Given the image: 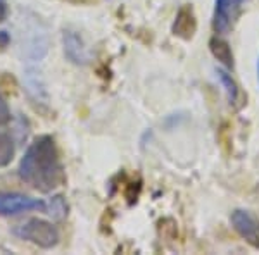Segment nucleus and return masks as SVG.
Segmentation results:
<instances>
[{"label":"nucleus","instance_id":"1","mask_svg":"<svg viewBox=\"0 0 259 255\" xmlns=\"http://www.w3.org/2000/svg\"><path fill=\"white\" fill-rule=\"evenodd\" d=\"M18 174L26 185L41 193H50L64 185L66 174L56 140L49 135L36 136L21 159Z\"/></svg>","mask_w":259,"mask_h":255},{"label":"nucleus","instance_id":"2","mask_svg":"<svg viewBox=\"0 0 259 255\" xmlns=\"http://www.w3.org/2000/svg\"><path fill=\"white\" fill-rule=\"evenodd\" d=\"M16 236H19L21 240H26L30 243L40 246V248H52L59 243V231L52 223L44 219H38V217H31L26 223L19 224L14 228Z\"/></svg>","mask_w":259,"mask_h":255},{"label":"nucleus","instance_id":"3","mask_svg":"<svg viewBox=\"0 0 259 255\" xmlns=\"http://www.w3.org/2000/svg\"><path fill=\"white\" fill-rule=\"evenodd\" d=\"M245 0H216L212 14V30L216 35H225L232 31L237 19L240 18Z\"/></svg>","mask_w":259,"mask_h":255},{"label":"nucleus","instance_id":"4","mask_svg":"<svg viewBox=\"0 0 259 255\" xmlns=\"http://www.w3.org/2000/svg\"><path fill=\"white\" fill-rule=\"evenodd\" d=\"M47 202L23 193H0V216H18L30 211L45 212Z\"/></svg>","mask_w":259,"mask_h":255},{"label":"nucleus","instance_id":"5","mask_svg":"<svg viewBox=\"0 0 259 255\" xmlns=\"http://www.w3.org/2000/svg\"><path fill=\"white\" fill-rule=\"evenodd\" d=\"M232 226L249 245L259 248V221L247 211H235L230 217Z\"/></svg>","mask_w":259,"mask_h":255},{"label":"nucleus","instance_id":"6","mask_svg":"<svg viewBox=\"0 0 259 255\" xmlns=\"http://www.w3.org/2000/svg\"><path fill=\"white\" fill-rule=\"evenodd\" d=\"M197 31V19H195L194 9L189 4L182 6L177 12V18L173 23V35L182 40H190Z\"/></svg>","mask_w":259,"mask_h":255},{"label":"nucleus","instance_id":"7","mask_svg":"<svg viewBox=\"0 0 259 255\" xmlns=\"http://www.w3.org/2000/svg\"><path fill=\"white\" fill-rule=\"evenodd\" d=\"M64 54L74 64H87L89 62V52L83 43L81 36L74 31H64Z\"/></svg>","mask_w":259,"mask_h":255},{"label":"nucleus","instance_id":"8","mask_svg":"<svg viewBox=\"0 0 259 255\" xmlns=\"http://www.w3.org/2000/svg\"><path fill=\"white\" fill-rule=\"evenodd\" d=\"M209 47H211L212 56H214L221 64H225L227 68H233V54H232V48H230V45L227 41L216 35L211 38Z\"/></svg>","mask_w":259,"mask_h":255},{"label":"nucleus","instance_id":"9","mask_svg":"<svg viewBox=\"0 0 259 255\" xmlns=\"http://www.w3.org/2000/svg\"><path fill=\"white\" fill-rule=\"evenodd\" d=\"M14 157V141L12 136L6 131H0V167H6L11 164Z\"/></svg>","mask_w":259,"mask_h":255},{"label":"nucleus","instance_id":"10","mask_svg":"<svg viewBox=\"0 0 259 255\" xmlns=\"http://www.w3.org/2000/svg\"><path fill=\"white\" fill-rule=\"evenodd\" d=\"M45 214H49L50 217H54V219H64V217L68 216V203H66L64 196H61V195L52 196L47 202Z\"/></svg>","mask_w":259,"mask_h":255},{"label":"nucleus","instance_id":"11","mask_svg":"<svg viewBox=\"0 0 259 255\" xmlns=\"http://www.w3.org/2000/svg\"><path fill=\"white\" fill-rule=\"evenodd\" d=\"M218 79H220L221 85L225 86V91H227V95H228L230 104L239 102L240 90H239V86H237V83L233 81V78L230 76L228 73H225V71H218Z\"/></svg>","mask_w":259,"mask_h":255},{"label":"nucleus","instance_id":"12","mask_svg":"<svg viewBox=\"0 0 259 255\" xmlns=\"http://www.w3.org/2000/svg\"><path fill=\"white\" fill-rule=\"evenodd\" d=\"M9 121H11V111L7 107V102L0 95V126H6Z\"/></svg>","mask_w":259,"mask_h":255},{"label":"nucleus","instance_id":"13","mask_svg":"<svg viewBox=\"0 0 259 255\" xmlns=\"http://www.w3.org/2000/svg\"><path fill=\"white\" fill-rule=\"evenodd\" d=\"M11 41V36L7 31H0V48H6Z\"/></svg>","mask_w":259,"mask_h":255},{"label":"nucleus","instance_id":"14","mask_svg":"<svg viewBox=\"0 0 259 255\" xmlns=\"http://www.w3.org/2000/svg\"><path fill=\"white\" fill-rule=\"evenodd\" d=\"M6 18H7V4L6 0H0V23L6 21Z\"/></svg>","mask_w":259,"mask_h":255},{"label":"nucleus","instance_id":"15","mask_svg":"<svg viewBox=\"0 0 259 255\" xmlns=\"http://www.w3.org/2000/svg\"><path fill=\"white\" fill-rule=\"evenodd\" d=\"M66 2H71V4H83V2H87V0H66Z\"/></svg>","mask_w":259,"mask_h":255},{"label":"nucleus","instance_id":"16","mask_svg":"<svg viewBox=\"0 0 259 255\" xmlns=\"http://www.w3.org/2000/svg\"><path fill=\"white\" fill-rule=\"evenodd\" d=\"M257 69H259V64H257Z\"/></svg>","mask_w":259,"mask_h":255}]
</instances>
